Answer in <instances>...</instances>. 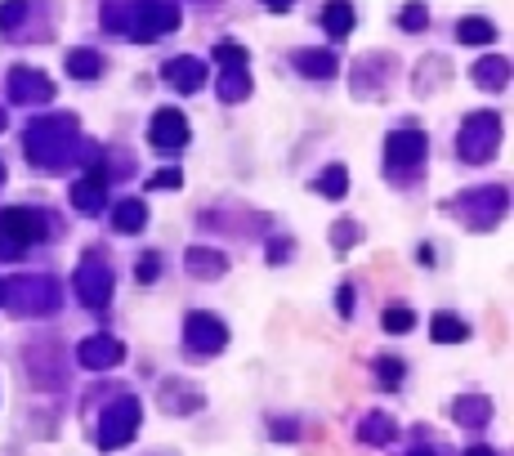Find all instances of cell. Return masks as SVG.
Here are the masks:
<instances>
[{"label":"cell","mask_w":514,"mask_h":456,"mask_svg":"<svg viewBox=\"0 0 514 456\" xmlns=\"http://www.w3.org/2000/svg\"><path fill=\"white\" fill-rule=\"evenodd\" d=\"M23 148H27V161L41 170H59L68 166L81 148V135H76V121L72 117H41L23 130Z\"/></svg>","instance_id":"1"},{"label":"cell","mask_w":514,"mask_h":456,"mask_svg":"<svg viewBox=\"0 0 514 456\" xmlns=\"http://www.w3.org/2000/svg\"><path fill=\"white\" fill-rule=\"evenodd\" d=\"M41 237H45V220L36 211H27V206L0 211V255H5V260H18V255L32 242H41Z\"/></svg>","instance_id":"2"},{"label":"cell","mask_w":514,"mask_h":456,"mask_svg":"<svg viewBox=\"0 0 514 456\" xmlns=\"http://www.w3.org/2000/svg\"><path fill=\"white\" fill-rule=\"evenodd\" d=\"M175 27H179V9L170 5V0H144V5H135L126 14L121 32H130V41L148 45V41H157V36H170Z\"/></svg>","instance_id":"3"},{"label":"cell","mask_w":514,"mask_h":456,"mask_svg":"<svg viewBox=\"0 0 514 456\" xmlns=\"http://www.w3.org/2000/svg\"><path fill=\"white\" fill-rule=\"evenodd\" d=\"M501 144V117L497 112H474V117H465L461 135H456V152H461L465 161H488L492 152Z\"/></svg>","instance_id":"4"},{"label":"cell","mask_w":514,"mask_h":456,"mask_svg":"<svg viewBox=\"0 0 514 456\" xmlns=\"http://www.w3.org/2000/svg\"><path fill=\"white\" fill-rule=\"evenodd\" d=\"M139 421H144V407H139V398H117V403L103 412L99 421V448L112 452V448H126L130 439L139 434Z\"/></svg>","instance_id":"5"},{"label":"cell","mask_w":514,"mask_h":456,"mask_svg":"<svg viewBox=\"0 0 514 456\" xmlns=\"http://www.w3.org/2000/svg\"><path fill=\"white\" fill-rule=\"evenodd\" d=\"M76 296H81L85 309H108L112 300V269L99 260V255H85L81 269H76Z\"/></svg>","instance_id":"6"},{"label":"cell","mask_w":514,"mask_h":456,"mask_svg":"<svg viewBox=\"0 0 514 456\" xmlns=\"http://www.w3.org/2000/svg\"><path fill=\"white\" fill-rule=\"evenodd\" d=\"M425 152H430V139H425L421 130H394V135L385 139V166L394 170V175H403V170L421 166Z\"/></svg>","instance_id":"7"},{"label":"cell","mask_w":514,"mask_h":456,"mask_svg":"<svg viewBox=\"0 0 514 456\" xmlns=\"http://www.w3.org/2000/svg\"><path fill=\"white\" fill-rule=\"evenodd\" d=\"M184 340H188L193 354H220V349L228 345V327L215 318V313H188Z\"/></svg>","instance_id":"8"},{"label":"cell","mask_w":514,"mask_h":456,"mask_svg":"<svg viewBox=\"0 0 514 456\" xmlns=\"http://www.w3.org/2000/svg\"><path fill=\"white\" fill-rule=\"evenodd\" d=\"M148 144L157 148V152H179V148H188V117H184L179 108H161V112H152Z\"/></svg>","instance_id":"9"},{"label":"cell","mask_w":514,"mask_h":456,"mask_svg":"<svg viewBox=\"0 0 514 456\" xmlns=\"http://www.w3.org/2000/svg\"><path fill=\"white\" fill-rule=\"evenodd\" d=\"M81 367H90V372H108V367H121L126 363V345H121L117 336H90L81 340Z\"/></svg>","instance_id":"10"},{"label":"cell","mask_w":514,"mask_h":456,"mask_svg":"<svg viewBox=\"0 0 514 456\" xmlns=\"http://www.w3.org/2000/svg\"><path fill=\"white\" fill-rule=\"evenodd\" d=\"M9 99L18 103H50L54 99V81L36 68H14L9 72Z\"/></svg>","instance_id":"11"},{"label":"cell","mask_w":514,"mask_h":456,"mask_svg":"<svg viewBox=\"0 0 514 456\" xmlns=\"http://www.w3.org/2000/svg\"><path fill=\"white\" fill-rule=\"evenodd\" d=\"M103 179H108V170L90 166V175L72 184V206L81 215H94V211H103V206H108V188H103Z\"/></svg>","instance_id":"12"},{"label":"cell","mask_w":514,"mask_h":456,"mask_svg":"<svg viewBox=\"0 0 514 456\" xmlns=\"http://www.w3.org/2000/svg\"><path fill=\"white\" fill-rule=\"evenodd\" d=\"M161 81L175 85L179 94H193V90H202V81H206V63H202V59H188V54H179V59L161 63Z\"/></svg>","instance_id":"13"},{"label":"cell","mask_w":514,"mask_h":456,"mask_svg":"<svg viewBox=\"0 0 514 456\" xmlns=\"http://www.w3.org/2000/svg\"><path fill=\"white\" fill-rule=\"evenodd\" d=\"M14 296H18V309L23 313H50L54 300H59V291H54L50 278H23Z\"/></svg>","instance_id":"14"},{"label":"cell","mask_w":514,"mask_h":456,"mask_svg":"<svg viewBox=\"0 0 514 456\" xmlns=\"http://www.w3.org/2000/svg\"><path fill=\"white\" fill-rule=\"evenodd\" d=\"M184 264H188L193 278H224L228 273V260L220 251H211V246H193V251L184 255Z\"/></svg>","instance_id":"15"},{"label":"cell","mask_w":514,"mask_h":456,"mask_svg":"<svg viewBox=\"0 0 514 456\" xmlns=\"http://www.w3.org/2000/svg\"><path fill=\"white\" fill-rule=\"evenodd\" d=\"M295 68L304 76H318V81H331V76L340 72V59L331 50H300L295 54Z\"/></svg>","instance_id":"16"},{"label":"cell","mask_w":514,"mask_h":456,"mask_svg":"<svg viewBox=\"0 0 514 456\" xmlns=\"http://www.w3.org/2000/svg\"><path fill=\"white\" fill-rule=\"evenodd\" d=\"M452 416L461 425H470V430H479V425L492 421V403L483 394H465V398H456V403H452Z\"/></svg>","instance_id":"17"},{"label":"cell","mask_w":514,"mask_h":456,"mask_svg":"<svg viewBox=\"0 0 514 456\" xmlns=\"http://www.w3.org/2000/svg\"><path fill=\"white\" fill-rule=\"evenodd\" d=\"M354 5H345V0H331L327 9H322V27H327L331 41H345L349 32H354Z\"/></svg>","instance_id":"18"},{"label":"cell","mask_w":514,"mask_h":456,"mask_svg":"<svg viewBox=\"0 0 514 456\" xmlns=\"http://www.w3.org/2000/svg\"><path fill=\"white\" fill-rule=\"evenodd\" d=\"M144 224H148V206L139 202V197H126V202L112 206V228H117V233H139Z\"/></svg>","instance_id":"19"},{"label":"cell","mask_w":514,"mask_h":456,"mask_svg":"<svg viewBox=\"0 0 514 456\" xmlns=\"http://www.w3.org/2000/svg\"><path fill=\"white\" fill-rule=\"evenodd\" d=\"M358 439L371 443V448H385V443H394L398 439V425H394V416H367L363 425H358Z\"/></svg>","instance_id":"20"},{"label":"cell","mask_w":514,"mask_h":456,"mask_svg":"<svg viewBox=\"0 0 514 456\" xmlns=\"http://www.w3.org/2000/svg\"><path fill=\"white\" fill-rule=\"evenodd\" d=\"M456 41H465V45H492V41H497V27H492V18L470 14V18H461V23H456Z\"/></svg>","instance_id":"21"},{"label":"cell","mask_w":514,"mask_h":456,"mask_svg":"<svg viewBox=\"0 0 514 456\" xmlns=\"http://www.w3.org/2000/svg\"><path fill=\"white\" fill-rule=\"evenodd\" d=\"M506 81H510V59L474 63V85H483V90H506Z\"/></svg>","instance_id":"22"},{"label":"cell","mask_w":514,"mask_h":456,"mask_svg":"<svg viewBox=\"0 0 514 456\" xmlns=\"http://www.w3.org/2000/svg\"><path fill=\"white\" fill-rule=\"evenodd\" d=\"M430 336L439 340V345H456V340H465V336H470V327H465L461 318H452V313H434V322H430Z\"/></svg>","instance_id":"23"},{"label":"cell","mask_w":514,"mask_h":456,"mask_svg":"<svg viewBox=\"0 0 514 456\" xmlns=\"http://www.w3.org/2000/svg\"><path fill=\"white\" fill-rule=\"evenodd\" d=\"M251 94V76H246V68H224V81H220V99L224 103H237Z\"/></svg>","instance_id":"24"},{"label":"cell","mask_w":514,"mask_h":456,"mask_svg":"<svg viewBox=\"0 0 514 456\" xmlns=\"http://www.w3.org/2000/svg\"><path fill=\"white\" fill-rule=\"evenodd\" d=\"M68 72L76 76V81H90V76L103 72V59L94 50H68Z\"/></svg>","instance_id":"25"},{"label":"cell","mask_w":514,"mask_h":456,"mask_svg":"<svg viewBox=\"0 0 514 456\" xmlns=\"http://www.w3.org/2000/svg\"><path fill=\"white\" fill-rule=\"evenodd\" d=\"M318 193L322 197H345L349 193V175H345V166H327L318 175Z\"/></svg>","instance_id":"26"},{"label":"cell","mask_w":514,"mask_h":456,"mask_svg":"<svg viewBox=\"0 0 514 456\" xmlns=\"http://www.w3.org/2000/svg\"><path fill=\"white\" fill-rule=\"evenodd\" d=\"M380 327H385L389 336H403V331H412V327H416V313H412V309H403V304H394V309H385Z\"/></svg>","instance_id":"27"},{"label":"cell","mask_w":514,"mask_h":456,"mask_svg":"<svg viewBox=\"0 0 514 456\" xmlns=\"http://www.w3.org/2000/svg\"><path fill=\"white\" fill-rule=\"evenodd\" d=\"M425 23H430V9L425 5H403V14H398L403 32H425Z\"/></svg>","instance_id":"28"},{"label":"cell","mask_w":514,"mask_h":456,"mask_svg":"<svg viewBox=\"0 0 514 456\" xmlns=\"http://www.w3.org/2000/svg\"><path fill=\"white\" fill-rule=\"evenodd\" d=\"M215 63H224V68H246V50L233 41H220L215 45Z\"/></svg>","instance_id":"29"},{"label":"cell","mask_w":514,"mask_h":456,"mask_svg":"<svg viewBox=\"0 0 514 456\" xmlns=\"http://www.w3.org/2000/svg\"><path fill=\"white\" fill-rule=\"evenodd\" d=\"M376 376L385 380V389H398V380H403V363H398V358H380Z\"/></svg>","instance_id":"30"},{"label":"cell","mask_w":514,"mask_h":456,"mask_svg":"<svg viewBox=\"0 0 514 456\" xmlns=\"http://www.w3.org/2000/svg\"><path fill=\"white\" fill-rule=\"evenodd\" d=\"M14 23H23V0L0 5V32H14Z\"/></svg>","instance_id":"31"},{"label":"cell","mask_w":514,"mask_h":456,"mask_svg":"<svg viewBox=\"0 0 514 456\" xmlns=\"http://www.w3.org/2000/svg\"><path fill=\"white\" fill-rule=\"evenodd\" d=\"M179 184H184V175H179V170H161V175L148 179V188H179Z\"/></svg>","instance_id":"32"},{"label":"cell","mask_w":514,"mask_h":456,"mask_svg":"<svg viewBox=\"0 0 514 456\" xmlns=\"http://www.w3.org/2000/svg\"><path fill=\"white\" fill-rule=\"evenodd\" d=\"M331 237H336L340 251H349V246H354V237H358V228L354 224H336V228H331Z\"/></svg>","instance_id":"33"},{"label":"cell","mask_w":514,"mask_h":456,"mask_svg":"<svg viewBox=\"0 0 514 456\" xmlns=\"http://www.w3.org/2000/svg\"><path fill=\"white\" fill-rule=\"evenodd\" d=\"M157 273H161V260L157 255H144L139 260V282H157Z\"/></svg>","instance_id":"34"},{"label":"cell","mask_w":514,"mask_h":456,"mask_svg":"<svg viewBox=\"0 0 514 456\" xmlns=\"http://www.w3.org/2000/svg\"><path fill=\"white\" fill-rule=\"evenodd\" d=\"M336 309H340V313L354 309V287H340V291H336Z\"/></svg>","instance_id":"35"},{"label":"cell","mask_w":514,"mask_h":456,"mask_svg":"<svg viewBox=\"0 0 514 456\" xmlns=\"http://www.w3.org/2000/svg\"><path fill=\"white\" fill-rule=\"evenodd\" d=\"M264 5H269V9H273V14H287V9L295 5V0H264Z\"/></svg>","instance_id":"36"},{"label":"cell","mask_w":514,"mask_h":456,"mask_svg":"<svg viewBox=\"0 0 514 456\" xmlns=\"http://www.w3.org/2000/svg\"><path fill=\"white\" fill-rule=\"evenodd\" d=\"M287 255H291L287 242H282V246H269V260H287Z\"/></svg>","instance_id":"37"},{"label":"cell","mask_w":514,"mask_h":456,"mask_svg":"<svg viewBox=\"0 0 514 456\" xmlns=\"http://www.w3.org/2000/svg\"><path fill=\"white\" fill-rule=\"evenodd\" d=\"M0 304H5V278H0Z\"/></svg>","instance_id":"38"},{"label":"cell","mask_w":514,"mask_h":456,"mask_svg":"<svg viewBox=\"0 0 514 456\" xmlns=\"http://www.w3.org/2000/svg\"><path fill=\"white\" fill-rule=\"evenodd\" d=\"M0 130H5V108H0Z\"/></svg>","instance_id":"39"},{"label":"cell","mask_w":514,"mask_h":456,"mask_svg":"<svg viewBox=\"0 0 514 456\" xmlns=\"http://www.w3.org/2000/svg\"><path fill=\"white\" fill-rule=\"evenodd\" d=\"M0 184H5V166H0Z\"/></svg>","instance_id":"40"}]
</instances>
